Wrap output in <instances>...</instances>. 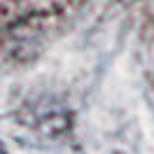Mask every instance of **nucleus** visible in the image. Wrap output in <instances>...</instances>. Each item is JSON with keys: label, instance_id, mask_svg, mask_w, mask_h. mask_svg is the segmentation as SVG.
<instances>
[{"label": "nucleus", "instance_id": "obj_1", "mask_svg": "<svg viewBox=\"0 0 154 154\" xmlns=\"http://www.w3.org/2000/svg\"><path fill=\"white\" fill-rule=\"evenodd\" d=\"M0 154H7V152H5V145H2V143H0Z\"/></svg>", "mask_w": 154, "mask_h": 154}]
</instances>
